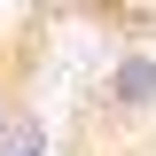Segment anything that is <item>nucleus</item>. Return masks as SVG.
I'll return each instance as SVG.
<instances>
[{"mask_svg":"<svg viewBox=\"0 0 156 156\" xmlns=\"http://www.w3.org/2000/svg\"><path fill=\"white\" fill-rule=\"evenodd\" d=\"M101 101H109L117 117H148V109H156V55H148V47H125V55L109 62Z\"/></svg>","mask_w":156,"mask_h":156,"instance_id":"f257e3e1","label":"nucleus"},{"mask_svg":"<svg viewBox=\"0 0 156 156\" xmlns=\"http://www.w3.org/2000/svg\"><path fill=\"white\" fill-rule=\"evenodd\" d=\"M0 156H47V133H39V117H16V125H8V140H0Z\"/></svg>","mask_w":156,"mask_h":156,"instance_id":"f03ea898","label":"nucleus"},{"mask_svg":"<svg viewBox=\"0 0 156 156\" xmlns=\"http://www.w3.org/2000/svg\"><path fill=\"white\" fill-rule=\"evenodd\" d=\"M16 117H23V109H16V78L0 70V140H8V125H16Z\"/></svg>","mask_w":156,"mask_h":156,"instance_id":"7ed1b4c3","label":"nucleus"}]
</instances>
